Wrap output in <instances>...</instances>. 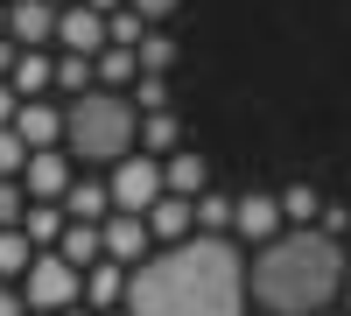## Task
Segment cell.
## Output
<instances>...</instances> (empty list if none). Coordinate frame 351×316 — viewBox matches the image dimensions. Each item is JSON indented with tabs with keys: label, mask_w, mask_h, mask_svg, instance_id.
<instances>
[{
	"label": "cell",
	"mask_w": 351,
	"mask_h": 316,
	"mask_svg": "<svg viewBox=\"0 0 351 316\" xmlns=\"http://www.w3.org/2000/svg\"><path fill=\"white\" fill-rule=\"evenodd\" d=\"M56 49H77V56H99L106 49V14H92L84 0H71V8H56Z\"/></svg>",
	"instance_id": "obj_9"
},
{
	"label": "cell",
	"mask_w": 351,
	"mask_h": 316,
	"mask_svg": "<svg viewBox=\"0 0 351 316\" xmlns=\"http://www.w3.org/2000/svg\"><path fill=\"white\" fill-rule=\"evenodd\" d=\"M56 232H64V204H28V211H21V239L36 246V253L56 246Z\"/></svg>",
	"instance_id": "obj_18"
},
{
	"label": "cell",
	"mask_w": 351,
	"mask_h": 316,
	"mask_svg": "<svg viewBox=\"0 0 351 316\" xmlns=\"http://www.w3.org/2000/svg\"><path fill=\"white\" fill-rule=\"evenodd\" d=\"M28 316H36V309H28Z\"/></svg>",
	"instance_id": "obj_37"
},
{
	"label": "cell",
	"mask_w": 351,
	"mask_h": 316,
	"mask_svg": "<svg viewBox=\"0 0 351 316\" xmlns=\"http://www.w3.org/2000/svg\"><path fill=\"white\" fill-rule=\"evenodd\" d=\"M274 232H288L274 197H232V239L239 246H267Z\"/></svg>",
	"instance_id": "obj_10"
},
{
	"label": "cell",
	"mask_w": 351,
	"mask_h": 316,
	"mask_svg": "<svg viewBox=\"0 0 351 316\" xmlns=\"http://www.w3.org/2000/svg\"><path fill=\"white\" fill-rule=\"evenodd\" d=\"M56 253H64V260L84 274V267L106 253V246H99V225H92V218H64V232H56Z\"/></svg>",
	"instance_id": "obj_16"
},
{
	"label": "cell",
	"mask_w": 351,
	"mask_h": 316,
	"mask_svg": "<svg viewBox=\"0 0 351 316\" xmlns=\"http://www.w3.org/2000/svg\"><path fill=\"white\" fill-rule=\"evenodd\" d=\"M84 8H92V14H120V0H84Z\"/></svg>",
	"instance_id": "obj_31"
},
{
	"label": "cell",
	"mask_w": 351,
	"mask_h": 316,
	"mask_svg": "<svg viewBox=\"0 0 351 316\" xmlns=\"http://www.w3.org/2000/svg\"><path fill=\"white\" fill-rule=\"evenodd\" d=\"M21 309H36V316H56V309H71L77 302V267L64 260L56 246H43V253H28V267H21Z\"/></svg>",
	"instance_id": "obj_4"
},
{
	"label": "cell",
	"mask_w": 351,
	"mask_h": 316,
	"mask_svg": "<svg viewBox=\"0 0 351 316\" xmlns=\"http://www.w3.org/2000/svg\"><path fill=\"white\" fill-rule=\"evenodd\" d=\"M127 316H246V253L239 239L190 232L155 246L141 267H127Z\"/></svg>",
	"instance_id": "obj_1"
},
{
	"label": "cell",
	"mask_w": 351,
	"mask_h": 316,
	"mask_svg": "<svg viewBox=\"0 0 351 316\" xmlns=\"http://www.w3.org/2000/svg\"><path fill=\"white\" fill-rule=\"evenodd\" d=\"M134 141H141V155H169L176 148V112H141Z\"/></svg>",
	"instance_id": "obj_21"
},
{
	"label": "cell",
	"mask_w": 351,
	"mask_h": 316,
	"mask_svg": "<svg viewBox=\"0 0 351 316\" xmlns=\"http://www.w3.org/2000/svg\"><path fill=\"white\" fill-rule=\"evenodd\" d=\"M49 8H71V0H49Z\"/></svg>",
	"instance_id": "obj_35"
},
{
	"label": "cell",
	"mask_w": 351,
	"mask_h": 316,
	"mask_svg": "<svg viewBox=\"0 0 351 316\" xmlns=\"http://www.w3.org/2000/svg\"><path fill=\"white\" fill-rule=\"evenodd\" d=\"M120 8H127V14L141 21V28H162V21L176 14V0H120Z\"/></svg>",
	"instance_id": "obj_26"
},
{
	"label": "cell",
	"mask_w": 351,
	"mask_h": 316,
	"mask_svg": "<svg viewBox=\"0 0 351 316\" xmlns=\"http://www.w3.org/2000/svg\"><path fill=\"white\" fill-rule=\"evenodd\" d=\"M14 106H21V99L8 92V77H0V127H8V120H14Z\"/></svg>",
	"instance_id": "obj_30"
},
{
	"label": "cell",
	"mask_w": 351,
	"mask_h": 316,
	"mask_svg": "<svg viewBox=\"0 0 351 316\" xmlns=\"http://www.w3.org/2000/svg\"><path fill=\"white\" fill-rule=\"evenodd\" d=\"M274 204H281V225H309L316 211H324V197H316L309 183H288V190L274 197Z\"/></svg>",
	"instance_id": "obj_23"
},
{
	"label": "cell",
	"mask_w": 351,
	"mask_h": 316,
	"mask_svg": "<svg viewBox=\"0 0 351 316\" xmlns=\"http://www.w3.org/2000/svg\"><path fill=\"white\" fill-rule=\"evenodd\" d=\"M134 64H141V71H155V77H169V64H176V42L162 36V28H141V42H134Z\"/></svg>",
	"instance_id": "obj_22"
},
{
	"label": "cell",
	"mask_w": 351,
	"mask_h": 316,
	"mask_svg": "<svg viewBox=\"0 0 351 316\" xmlns=\"http://www.w3.org/2000/svg\"><path fill=\"white\" fill-rule=\"evenodd\" d=\"M8 127H14L21 148H64V106L56 99H21Z\"/></svg>",
	"instance_id": "obj_8"
},
{
	"label": "cell",
	"mask_w": 351,
	"mask_h": 316,
	"mask_svg": "<svg viewBox=\"0 0 351 316\" xmlns=\"http://www.w3.org/2000/svg\"><path fill=\"white\" fill-rule=\"evenodd\" d=\"M337 295H344V302H351V274H344V281H337Z\"/></svg>",
	"instance_id": "obj_33"
},
{
	"label": "cell",
	"mask_w": 351,
	"mask_h": 316,
	"mask_svg": "<svg viewBox=\"0 0 351 316\" xmlns=\"http://www.w3.org/2000/svg\"><path fill=\"white\" fill-rule=\"evenodd\" d=\"M134 49H99L92 56V84H106V92H120V84H134Z\"/></svg>",
	"instance_id": "obj_20"
},
{
	"label": "cell",
	"mask_w": 351,
	"mask_h": 316,
	"mask_svg": "<svg viewBox=\"0 0 351 316\" xmlns=\"http://www.w3.org/2000/svg\"><path fill=\"white\" fill-rule=\"evenodd\" d=\"M28 253H36V246L21 239V225H0V281H21V267H28Z\"/></svg>",
	"instance_id": "obj_24"
},
{
	"label": "cell",
	"mask_w": 351,
	"mask_h": 316,
	"mask_svg": "<svg viewBox=\"0 0 351 316\" xmlns=\"http://www.w3.org/2000/svg\"><path fill=\"white\" fill-rule=\"evenodd\" d=\"M0 316H28V309H21V295L8 289V281H0Z\"/></svg>",
	"instance_id": "obj_29"
},
{
	"label": "cell",
	"mask_w": 351,
	"mask_h": 316,
	"mask_svg": "<svg viewBox=\"0 0 351 316\" xmlns=\"http://www.w3.org/2000/svg\"><path fill=\"white\" fill-rule=\"evenodd\" d=\"M49 71H56L49 49H14V64H8V92H14V99H49Z\"/></svg>",
	"instance_id": "obj_14"
},
{
	"label": "cell",
	"mask_w": 351,
	"mask_h": 316,
	"mask_svg": "<svg viewBox=\"0 0 351 316\" xmlns=\"http://www.w3.org/2000/svg\"><path fill=\"white\" fill-rule=\"evenodd\" d=\"M106 197H112V211H148L162 197V155H120L106 176Z\"/></svg>",
	"instance_id": "obj_5"
},
{
	"label": "cell",
	"mask_w": 351,
	"mask_h": 316,
	"mask_svg": "<svg viewBox=\"0 0 351 316\" xmlns=\"http://www.w3.org/2000/svg\"><path fill=\"white\" fill-rule=\"evenodd\" d=\"M21 211H28L21 183H14V176H0V225H21Z\"/></svg>",
	"instance_id": "obj_27"
},
{
	"label": "cell",
	"mask_w": 351,
	"mask_h": 316,
	"mask_svg": "<svg viewBox=\"0 0 351 316\" xmlns=\"http://www.w3.org/2000/svg\"><path fill=\"white\" fill-rule=\"evenodd\" d=\"M49 92H64V99H77V92H92V56H77V49H64V56H56V71H49Z\"/></svg>",
	"instance_id": "obj_19"
},
{
	"label": "cell",
	"mask_w": 351,
	"mask_h": 316,
	"mask_svg": "<svg viewBox=\"0 0 351 316\" xmlns=\"http://www.w3.org/2000/svg\"><path fill=\"white\" fill-rule=\"evenodd\" d=\"M316 316H330V309H316Z\"/></svg>",
	"instance_id": "obj_36"
},
{
	"label": "cell",
	"mask_w": 351,
	"mask_h": 316,
	"mask_svg": "<svg viewBox=\"0 0 351 316\" xmlns=\"http://www.w3.org/2000/svg\"><path fill=\"white\" fill-rule=\"evenodd\" d=\"M120 295H127V267L99 253V260L77 274V302H84V309H120Z\"/></svg>",
	"instance_id": "obj_11"
},
{
	"label": "cell",
	"mask_w": 351,
	"mask_h": 316,
	"mask_svg": "<svg viewBox=\"0 0 351 316\" xmlns=\"http://www.w3.org/2000/svg\"><path fill=\"white\" fill-rule=\"evenodd\" d=\"M49 36H56V8H49V0H8V42L43 49Z\"/></svg>",
	"instance_id": "obj_12"
},
{
	"label": "cell",
	"mask_w": 351,
	"mask_h": 316,
	"mask_svg": "<svg viewBox=\"0 0 351 316\" xmlns=\"http://www.w3.org/2000/svg\"><path fill=\"white\" fill-rule=\"evenodd\" d=\"M337 281H344V246L316 225H295V232H274L253 253L246 295L267 316H316V309H330Z\"/></svg>",
	"instance_id": "obj_2"
},
{
	"label": "cell",
	"mask_w": 351,
	"mask_h": 316,
	"mask_svg": "<svg viewBox=\"0 0 351 316\" xmlns=\"http://www.w3.org/2000/svg\"><path fill=\"white\" fill-rule=\"evenodd\" d=\"M99 246H106V260L141 267V260L155 253V239H148V218H141V211H106V218H99Z\"/></svg>",
	"instance_id": "obj_7"
},
{
	"label": "cell",
	"mask_w": 351,
	"mask_h": 316,
	"mask_svg": "<svg viewBox=\"0 0 351 316\" xmlns=\"http://www.w3.org/2000/svg\"><path fill=\"white\" fill-rule=\"evenodd\" d=\"M56 204H64V218H92V225H99V218L112 211V197H106L99 176H71V190L56 197Z\"/></svg>",
	"instance_id": "obj_17"
},
{
	"label": "cell",
	"mask_w": 351,
	"mask_h": 316,
	"mask_svg": "<svg viewBox=\"0 0 351 316\" xmlns=\"http://www.w3.org/2000/svg\"><path fill=\"white\" fill-rule=\"evenodd\" d=\"M134 127H141V112L127 106V92L92 84V92L64 99V155H77V162H120V155H134Z\"/></svg>",
	"instance_id": "obj_3"
},
{
	"label": "cell",
	"mask_w": 351,
	"mask_h": 316,
	"mask_svg": "<svg viewBox=\"0 0 351 316\" xmlns=\"http://www.w3.org/2000/svg\"><path fill=\"white\" fill-rule=\"evenodd\" d=\"M134 112H169V77H155V71H134V99H127Z\"/></svg>",
	"instance_id": "obj_25"
},
{
	"label": "cell",
	"mask_w": 351,
	"mask_h": 316,
	"mask_svg": "<svg viewBox=\"0 0 351 316\" xmlns=\"http://www.w3.org/2000/svg\"><path fill=\"white\" fill-rule=\"evenodd\" d=\"M0 36H8V0H0Z\"/></svg>",
	"instance_id": "obj_34"
},
{
	"label": "cell",
	"mask_w": 351,
	"mask_h": 316,
	"mask_svg": "<svg viewBox=\"0 0 351 316\" xmlns=\"http://www.w3.org/2000/svg\"><path fill=\"white\" fill-rule=\"evenodd\" d=\"M141 218H148V239H155V246H176V239H190V232H197L190 197H169V190H162V197H155V204L141 211Z\"/></svg>",
	"instance_id": "obj_13"
},
{
	"label": "cell",
	"mask_w": 351,
	"mask_h": 316,
	"mask_svg": "<svg viewBox=\"0 0 351 316\" xmlns=\"http://www.w3.org/2000/svg\"><path fill=\"white\" fill-rule=\"evenodd\" d=\"M162 190H169V197H204V190H211V169H204V155L169 148V155H162Z\"/></svg>",
	"instance_id": "obj_15"
},
{
	"label": "cell",
	"mask_w": 351,
	"mask_h": 316,
	"mask_svg": "<svg viewBox=\"0 0 351 316\" xmlns=\"http://www.w3.org/2000/svg\"><path fill=\"white\" fill-rule=\"evenodd\" d=\"M56 316H92V309H84V302H71V309H56Z\"/></svg>",
	"instance_id": "obj_32"
},
{
	"label": "cell",
	"mask_w": 351,
	"mask_h": 316,
	"mask_svg": "<svg viewBox=\"0 0 351 316\" xmlns=\"http://www.w3.org/2000/svg\"><path fill=\"white\" fill-rule=\"evenodd\" d=\"M71 176H77V169H71V155L64 148H28V162H21V197H28V204H56V197H64L71 190Z\"/></svg>",
	"instance_id": "obj_6"
},
{
	"label": "cell",
	"mask_w": 351,
	"mask_h": 316,
	"mask_svg": "<svg viewBox=\"0 0 351 316\" xmlns=\"http://www.w3.org/2000/svg\"><path fill=\"white\" fill-rule=\"evenodd\" d=\"M21 162H28V148L14 141V127H0V176H21Z\"/></svg>",
	"instance_id": "obj_28"
}]
</instances>
